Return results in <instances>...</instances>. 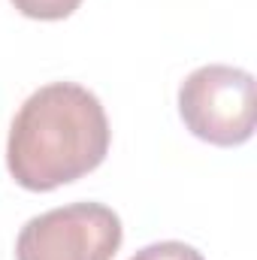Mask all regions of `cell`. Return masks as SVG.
<instances>
[{
  "mask_svg": "<svg viewBox=\"0 0 257 260\" xmlns=\"http://www.w3.org/2000/svg\"><path fill=\"white\" fill-rule=\"evenodd\" d=\"M109 118L97 94L76 82L34 91L12 118L6 167L27 191H55L106 160Z\"/></svg>",
  "mask_w": 257,
  "mask_h": 260,
  "instance_id": "1",
  "label": "cell"
},
{
  "mask_svg": "<svg viewBox=\"0 0 257 260\" xmlns=\"http://www.w3.org/2000/svg\"><path fill=\"white\" fill-rule=\"evenodd\" d=\"M179 115L197 139L230 148L254 136V76L227 64L194 70L179 88Z\"/></svg>",
  "mask_w": 257,
  "mask_h": 260,
  "instance_id": "2",
  "label": "cell"
},
{
  "mask_svg": "<svg viewBox=\"0 0 257 260\" xmlns=\"http://www.w3.org/2000/svg\"><path fill=\"white\" fill-rule=\"evenodd\" d=\"M121 218L103 203H70L30 218L15 260H112L121 248Z\"/></svg>",
  "mask_w": 257,
  "mask_h": 260,
  "instance_id": "3",
  "label": "cell"
},
{
  "mask_svg": "<svg viewBox=\"0 0 257 260\" xmlns=\"http://www.w3.org/2000/svg\"><path fill=\"white\" fill-rule=\"evenodd\" d=\"M82 0H12V6L27 15V18H40V21H58L67 18L79 9Z\"/></svg>",
  "mask_w": 257,
  "mask_h": 260,
  "instance_id": "4",
  "label": "cell"
},
{
  "mask_svg": "<svg viewBox=\"0 0 257 260\" xmlns=\"http://www.w3.org/2000/svg\"><path fill=\"white\" fill-rule=\"evenodd\" d=\"M130 260H206V257L185 242H154V245H145L142 251H136Z\"/></svg>",
  "mask_w": 257,
  "mask_h": 260,
  "instance_id": "5",
  "label": "cell"
}]
</instances>
